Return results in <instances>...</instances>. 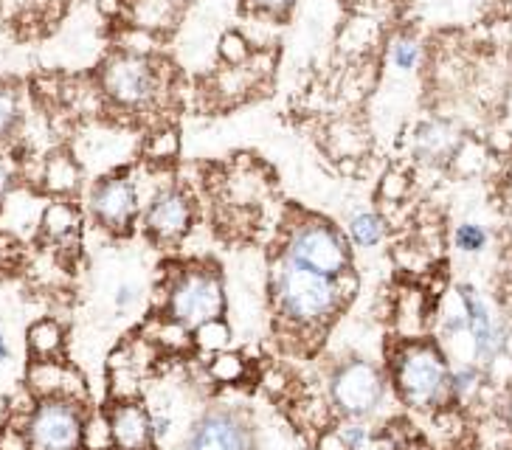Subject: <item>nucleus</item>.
<instances>
[{
    "mask_svg": "<svg viewBox=\"0 0 512 450\" xmlns=\"http://www.w3.org/2000/svg\"><path fill=\"white\" fill-rule=\"evenodd\" d=\"M228 293L223 270L214 262H186L169 273L164 313L189 324L192 330L211 318H226Z\"/></svg>",
    "mask_w": 512,
    "mask_h": 450,
    "instance_id": "4",
    "label": "nucleus"
},
{
    "mask_svg": "<svg viewBox=\"0 0 512 450\" xmlns=\"http://www.w3.org/2000/svg\"><path fill=\"white\" fill-rule=\"evenodd\" d=\"M217 54H220V62L228 65V68H237V65H248L254 60V48H251V40L237 29H228L223 37H220V45H217Z\"/></svg>",
    "mask_w": 512,
    "mask_h": 450,
    "instance_id": "27",
    "label": "nucleus"
},
{
    "mask_svg": "<svg viewBox=\"0 0 512 450\" xmlns=\"http://www.w3.org/2000/svg\"><path fill=\"white\" fill-rule=\"evenodd\" d=\"M37 231L48 245L65 248L79 240V234H82V211L71 197H54L40 209Z\"/></svg>",
    "mask_w": 512,
    "mask_h": 450,
    "instance_id": "15",
    "label": "nucleus"
},
{
    "mask_svg": "<svg viewBox=\"0 0 512 450\" xmlns=\"http://www.w3.org/2000/svg\"><path fill=\"white\" fill-rule=\"evenodd\" d=\"M234 344V332L228 327L226 318H211L203 321L200 327H195V349L203 355H217V352H226Z\"/></svg>",
    "mask_w": 512,
    "mask_h": 450,
    "instance_id": "24",
    "label": "nucleus"
},
{
    "mask_svg": "<svg viewBox=\"0 0 512 450\" xmlns=\"http://www.w3.org/2000/svg\"><path fill=\"white\" fill-rule=\"evenodd\" d=\"M465 133L451 119H425L411 133V152L422 166H451L465 147Z\"/></svg>",
    "mask_w": 512,
    "mask_h": 450,
    "instance_id": "12",
    "label": "nucleus"
},
{
    "mask_svg": "<svg viewBox=\"0 0 512 450\" xmlns=\"http://www.w3.org/2000/svg\"><path fill=\"white\" fill-rule=\"evenodd\" d=\"M82 450H113V431H110V420H107L105 411L88 414Z\"/></svg>",
    "mask_w": 512,
    "mask_h": 450,
    "instance_id": "29",
    "label": "nucleus"
},
{
    "mask_svg": "<svg viewBox=\"0 0 512 450\" xmlns=\"http://www.w3.org/2000/svg\"><path fill=\"white\" fill-rule=\"evenodd\" d=\"M136 299H138L136 287L124 282V285H119V290H116V296H113V304H116V310H119V313H124V310H130V307L136 304Z\"/></svg>",
    "mask_w": 512,
    "mask_h": 450,
    "instance_id": "35",
    "label": "nucleus"
},
{
    "mask_svg": "<svg viewBox=\"0 0 512 450\" xmlns=\"http://www.w3.org/2000/svg\"><path fill=\"white\" fill-rule=\"evenodd\" d=\"M15 192V166L6 158H0V209L6 206V200Z\"/></svg>",
    "mask_w": 512,
    "mask_h": 450,
    "instance_id": "34",
    "label": "nucleus"
},
{
    "mask_svg": "<svg viewBox=\"0 0 512 450\" xmlns=\"http://www.w3.org/2000/svg\"><path fill=\"white\" fill-rule=\"evenodd\" d=\"M498 420L504 422V428L512 431V383L504 389L501 400H498Z\"/></svg>",
    "mask_w": 512,
    "mask_h": 450,
    "instance_id": "36",
    "label": "nucleus"
},
{
    "mask_svg": "<svg viewBox=\"0 0 512 450\" xmlns=\"http://www.w3.org/2000/svg\"><path fill=\"white\" fill-rule=\"evenodd\" d=\"M164 88V74L155 57L119 48L99 68V90L105 93L107 102L124 110H147L161 99Z\"/></svg>",
    "mask_w": 512,
    "mask_h": 450,
    "instance_id": "6",
    "label": "nucleus"
},
{
    "mask_svg": "<svg viewBox=\"0 0 512 450\" xmlns=\"http://www.w3.org/2000/svg\"><path fill=\"white\" fill-rule=\"evenodd\" d=\"M147 195L141 192V180L133 169H113L96 180L88 192V211L93 223L107 234L124 237L133 231V225L141 223Z\"/></svg>",
    "mask_w": 512,
    "mask_h": 450,
    "instance_id": "7",
    "label": "nucleus"
},
{
    "mask_svg": "<svg viewBox=\"0 0 512 450\" xmlns=\"http://www.w3.org/2000/svg\"><path fill=\"white\" fill-rule=\"evenodd\" d=\"M451 245L465 256L484 254L487 245H490V231L482 223H476V220H462V223L453 225Z\"/></svg>",
    "mask_w": 512,
    "mask_h": 450,
    "instance_id": "26",
    "label": "nucleus"
},
{
    "mask_svg": "<svg viewBox=\"0 0 512 450\" xmlns=\"http://www.w3.org/2000/svg\"><path fill=\"white\" fill-rule=\"evenodd\" d=\"M451 358L434 338L397 341L389 349V383L400 403L431 414L451 405Z\"/></svg>",
    "mask_w": 512,
    "mask_h": 450,
    "instance_id": "2",
    "label": "nucleus"
},
{
    "mask_svg": "<svg viewBox=\"0 0 512 450\" xmlns=\"http://www.w3.org/2000/svg\"><path fill=\"white\" fill-rule=\"evenodd\" d=\"M279 256L332 279L352 270V242L347 231L313 211H296V217L287 220Z\"/></svg>",
    "mask_w": 512,
    "mask_h": 450,
    "instance_id": "3",
    "label": "nucleus"
},
{
    "mask_svg": "<svg viewBox=\"0 0 512 450\" xmlns=\"http://www.w3.org/2000/svg\"><path fill=\"white\" fill-rule=\"evenodd\" d=\"M141 152H144V161L152 166L172 164L181 155V133L175 127H161V130H155L144 138Z\"/></svg>",
    "mask_w": 512,
    "mask_h": 450,
    "instance_id": "22",
    "label": "nucleus"
},
{
    "mask_svg": "<svg viewBox=\"0 0 512 450\" xmlns=\"http://www.w3.org/2000/svg\"><path fill=\"white\" fill-rule=\"evenodd\" d=\"M113 450H155L152 411L141 400H110L105 408Z\"/></svg>",
    "mask_w": 512,
    "mask_h": 450,
    "instance_id": "13",
    "label": "nucleus"
},
{
    "mask_svg": "<svg viewBox=\"0 0 512 450\" xmlns=\"http://www.w3.org/2000/svg\"><path fill=\"white\" fill-rule=\"evenodd\" d=\"M20 90L0 82V144H6L20 127Z\"/></svg>",
    "mask_w": 512,
    "mask_h": 450,
    "instance_id": "28",
    "label": "nucleus"
},
{
    "mask_svg": "<svg viewBox=\"0 0 512 450\" xmlns=\"http://www.w3.org/2000/svg\"><path fill=\"white\" fill-rule=\"evenodd\" d=\"M389 62H392L394 71L400 74H414L422 62V45L414 34H394L392 43H389Z\"/></svg>",
    "mask_w": 512,
    "mask_h": 450,
    "instance_id": "25",
    "label": "nucleus"
},
{
    "mask_svg": "<svg viewBox=\"0 0 512 450\" xmlns=\"http://www.w3.org/2000/svg\"><path fill=\"white\" fill-rule=\"evenodd\" d=\"M88 408L71 397H43L31 405L23 431L31 450H82Z\"/></svg>",
    "mask_w": 512,
    "mask_h": 450,
    "instance_id": "8",
    "label": "nucleus"
},
{
    "mask_svg": "<svg viewBox=\"0 0 512 450\" xmlns=\"http://www.w3.org/2000/svg\"><path fill=\"white\" fill-rule=\"evenodd\" d=\"M195 220V197H192V192H186L181 183H175V180L155 186L150 195H147L144 211H141V228H144V234L155 245H164V248L181 245L192 234Z\"/></svg>",
    "mask_w": 512,
    "mask_h": 450,
    "instance_id": "10",
    "label": "nucleus"
},
{
    "mask_svg": "<svg viewBox=\"0 0 512 450\" xmlns=\"http://www.w3.org/2000/svg\"><path fill=\"white\" fill-rule=\"evenodd\" d=\"M271 301L279 321L293 332H324L347 307V293L338 279L307 270L285 256L271 268Z\"/></svg>",
    "mask_w": 512,
    "mask_h": 450,
    "instance_id": "1",
    "label": "nucleus"
},
{
    "mask_svg": "<svg viewBox=\"0 0 512 450\" xmlns=\"http://www.w3.org/2000/svg\"><path fill=\"white\" fill-rule=\"evenodd\" d=\"M144 335L161 349V355H186L195 349V330L169 313H158L144 327Z\"/></svg>",
    "mask_w": 512,
    "mask_h": 450,
    "instance_id": "19",
    "label": "nucleus"
},
{
    "mask_svg": "<svg viewBox=\"0 0 512 450\" xmlns=\"http://www.w3.org/2000/svg\"><path fill=\"white\" fill-rule=\"evenodd\" d=\"M389 372L366 358L338 360L327 375V403L338 420H366L380 411L389 394Z\"/></svg>",
    "mask_w": 512,
    "mask_h": 450,
    "instance_id": "5",
    "label": "nucleus"
},
{
    "mask_svg": "<svg viewBox=\"0 0 512 450\" xmlns=\"http://www.w3.org/2000/svg\"><path fill=\"white\" fill-rule=\"evenodd\" d=\"M183 450H259V436L245 408L214 403L189 425Z\"/></svg>",
    "mask_w": 512,
    "mask_h": 450,
    "instance_id": "9",
    "label": "nucleus"
},
{
    "mask_svg": "<svg viewBox=\"0 0 512 450\" xmlns=\"http://www.w3.org/2000/svg\"><path fill=\"white\" fill-rule=\"evenodd\" d=\"M40 180L51 197H74L82 186V166L71 152L57 150L43 161Z\"/></svg>",
    "mask_w": 512,
    "mask_h": 450,
    "instance_id": "17",
    "label": "nucleus"
},
{
    "mask_svg": "<svg viewBox=\"0 0 512 450\" xmlns=\"http://www.w3.org/2000/svg\"><path fill=\"white\" fill-rule=\"evenodd\" d=\"M431 315H434V310L428 307L425 290L422 287H406L397 296V307H394V332H397V341L425 338Z\"/></svg>",
    "mask_w": 512,
    "mask_h": 450,
    "instance_id": "16",
    "label": "nucleus"
},
{
    "mask_svg": "<svg viewBox=\"0 0 512 450\" xmlns=\"http://www.w3.org/2000/svg\"><path fill=\"white\" fill-rule=\"evenodd\" d=\"M26 349L31 360H57L65 352V330L54 318H37L26 330Z\"/></svg>",
    "mask_w": 512,
    "mask_h": 450,
    "instance_id": "20",
    "label": "nucleus"
},
{
    "mask_svg": "<svg viewBox=\"0 0 512 450\" xmlns=\"http://www.w3.org/2000/svg\"><path fill=\"white\" fill-rule=\"evenodd\" d=\"M313 450H349L347 439L341 436V431L330 425V428H324L321 434H316V445Z\"/></svg>",
    "mask_w": 512,
    "mask_h": 450,
    "instance_id": "33",
    "label": "nucleus"
},
{
    "mask_svg": "<svg viewBox=\"0 0 512 450\" xmlns=\"http://www.w3.org/2000/svg\"><path fill=\"white\" fill-rule=\"evenodd\" d=\"M484 386V366L476 360H465L451 369V405L470 403Z\"/></svg>",
    "mask_w": 512,
    "mask_h": 450,
    "instance_id": "23",
    "label": "nucleus"
},
{
    "mask_svg": "<svg viewBox=\"0 0 512 450\" xmlns=\"http://www.w3.org/2000/svg\"><path fill=\"white\" fill-rule=\"evenodd\" d=\"M344 231H347L352 248L375 251L380 245H386L389 234H392V225H389V217L380 209H358L347 217Z\"/></svg>",
    "mask_w": 512,
    "mask_h": 450,
    "instance_id": "18",
    "label": "nucleus"
},
{
    "mask_svg": "<svg viewBox=\"0 0 512 450\" xmlns=\"http://www.w3.org/2000/svg\"><path fill=\"white\" fill-rule=\"evenodd\" d=\"M206 375L214 386H242L245 380H251V360L234 349H226L211 355L206 363Z\"/></svg>",
    "mask_w": 512,
    "mask_h": 450,
    "instance_id": "21",
    "label": "nucleus"
},
{
    "mask_svg": "<svg viewBox=\"0 0 512 450\" xmlns=\"http://www.w3.org/2000/svg\"><path fill=\"white\" fill-rule=\"evenodd\" d=\"M296 3H299V0H245V9L259 17L285 20V17L293 12V6H296Z\"/></svg>",
    "mask_w": 512,
    "mask_h": 450,
    "instance_id": "31",
    "label": "nucleus"
},
{
    "mask_svg": "<svg viewBox=\"0 0 512 450\" xmlns=\"http://www.w3.org/2000/svg\"><path fill=\"white\" fill-rule=\"evenodd\" d=\"M26 386L37 400H43V397H71V400L85 403V397H88V386H85L82 375L62 358L29 360Z\"/></svg>",
    "mask_w": 512,
    "mask_h": 450,
    "instance_id": "14",
    "label": "nucleus"
},
{
    "mask_svg": "<svg viewBox=\"0 0 512 450\" xmlns=\"http://www.w3.org/2000/svg\"><path fill=\"white\" fill-rule=\"evenodd\" d=\"M411 192V175L406 169H389L377 183V197L383 203H403Z\"/></svg>",
    "mask_w": 512,
    "mask_h": 450,
    "instance_id": "30",
    "label": "nucleus"
},
{
    "mask_svg": "<svg viewBox=\"0 0 512 450\" xmlns=\"http://www.w3.org/2000/svg\"><path fill=\"white\" fill-rule=\"evenodd\" d=\"M456 301L462 304L467 318V338L473 346V360L482 366H493L510 344V327L498 318L490 301L473 285H456Z\"/></svg>",
    "mask_w": 512,
    "mask_h": 450,
    "instance_id": "11",
    "label": "nucleus"
},
{
    "mask_svg": "<svg viewBox=\"0 0 512 450\" xmlns=\"http://www.w3.org/2000/svg\"><path fill=\"white\" fill-rule=\"evenodd\" d=\"M335 428L347 439L349 450H363L369 445V439H372V431H369V425L363 420H338Z\"/></svg>",
    "mask_w": 512,
    "mask_h": 450,
    "instance_id": "32",
    "label": "nucleus"
},
{
    "mask_svg": "<svg viewBox=\"0 0 512 450\" xmlns=\"http://www.w3.org/2000/svg\"><path fill=\"white\" fill-rule=\"evenodd\" d=\"M9 358H12V346L6 341V335L0 332V363H6Z\"/></svg>",
    "mask_w": 512,
    "mask_h": 450,
    "instance_id": "37",
    "label": "nucleus"
}]
</instances>
